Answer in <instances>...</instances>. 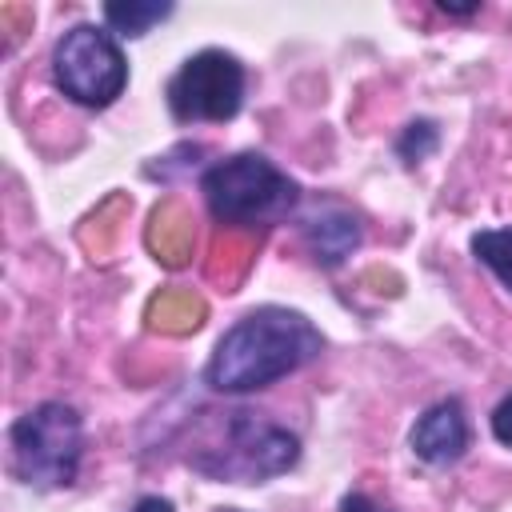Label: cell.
<instances>
[{"label":"cell","mask_w":512,"mask_h":512,"mask_svg":"<svg viewBox=\"0 0 512 512\" xmlns=\"http://www.w3.org/2000/svg\"><path fill=\"white\" fill-rule=\"evenodd\" d=\"M320 348H324L320 332L300 312L256 308L220 336L204 376L216 392L240 396V392L268 388L272 380L312 364Z\"/></svg>","instance_id":"1"},{"label":"cell","mask_w":512,"mask_h":512,"mask_svg":"<svg viewBox=\"0 0 512 512\" xmlns=\"http://www.w3.org/2000/svg\"><path fill=\"white\" fill-rule=\"evenodd\" d=\"M300 444L288 428H276L268 420H256L252 412H224L220 440L200 444L188 452V464L216 480L236 484H260L268 476H280L296 464Z\"/></svg>","instance_id":"2"},{"label":"cell","mask_w":512,"mask_h":512,"mask_svg":"<svg viewBox=\"0 0 512 512\" xmlns=\"http://www.w3.org/2000/svg\"><path fill=\"white\" fill-rule=\"evenodd\" d=\"M200 188H204L208 212L220 224H232V228L272 224L300 196L296 184L272 160H264L256 152H240L232 160H220L216 168L204 172Z\"/></svg>","instance_id":"3"},{"label":"cell","mask_w":512,"mask_h":512,"mask_svg":"<svg viewBox=\"0 0 512 512\" xmlns=\"http://www.w3.org/2000/svg\"><path fill=\"white\" fill-rule=\"evenodd\" d=\"M12 468L24 484L32 488H68L80 472V456H84V428L76 408L68 404H36L28 408L12 432Z\"/></svg>","instance_id":"4"},{"label":"cell","mask_w":512,"mask_h":512,"mask_svg":"<svg viewBox=\"0 0 512 512\" xmlns=\"http://www.w3.org/2000/svg\"><path fill=\"white\" fill-rule=\"evenodd\" d=\"M52 72L60 92L88 108L112 104L128 84V64L120 44L112 40V32L96 24H76L72 32H64L52 56Z\"/></svg>","instance_id":"5"},{"label":"cell","mask_w":512,"mask_h":512,"mask_svg":"<svg viewBox=\"0 0 512 512\" xmlns=\"http://www.w3.org/2000/svg\"><path fill=\"white\" fill-rule=\"evenodd\" d=\"M244 104V68L236 56L208 48L184 60L168 84V108L176 120H232Z\"/></svg>","instance_id":"6"},{"label":"cell","mask_w":512,"mask_h":512,"mask_svg":"<svg viewBox=\"0 0 512 512\" xmlns=\"http://www.w3.org/2000/svg\"><path fill=\"white\" fill-rule=\"evenodd\" d=\"M468 448V420H464V408L460 400H440L432 404L416 428H412V452L424 460V464H456Z\"/></svg>","instance_id":"7"},{"label":"cell","mask_w":512,"mask_h":512,"mask_svg":"<svg viewBox=\"0 0 512 512\" xmlns=\"http://www.w3.org/2000/svg\"><path fill=\"white\" fill-rule=\"evenodd\" d=\"M192 244H196L192 216L184 212L180 200H164L152 212V224H148V248H152V256L160 264H168V268H180L192 256Z\"/></svg>","instance_id":"8"},{"label":"cell","mask_w":512,"mask_h":512,"mask_svg":"<svg viewBox=\"0 0 512 512\" xmlns=\"http://www.w3.org/2000/svg\"><path fill=\"white\" fill-rule=\"evenodd\" d=\"M304 240H308L312 256L324 268H332L344 256H352V248H360V224H356V216H348L340 208H324L304 220Z\"/></svg>","instance_id":"9"},{"label":"cell","mask_w":512,"mask_h":512,"mask_svg":"<svg viewBox=\"0 0 512 512\" xmlns=\"http://www.w3.org/2000/svg\"><path fill=\"white\" fill-rule=\"evenodd\" d=\"M148 324L156 332H168V336H184V332H196L204 324V300L196 292H180V288H168L160 296L148 300Z\"/></svg>","instance_id":"10"},{"label":"cell","mask_w":512,"mask_h":512,"mask_svg":"<svg viewBox=\"0 0 512 512\" xmlns=\"http://www.w3.org/2000/svg\"><path fill=\"white\" fill-rule=\"evenodd\" d=\"M164 16H172V4H156V0H112L104 4V20L120 32V36H144L152 24H160Z\"/></svg>","instance_id":"11"},{"label":"cell","mask_w":512,"mask_h":512,"mask_svg":"<svg viewBox=\"0 0 512 512\" xmlns=\"http://www.w3.org/2000/svg\"><path fill=\"white\" fill-rule=\"evenodd\" d=\"M472 252L480 264H488L504 288H512V228H488L472 236Z\"/></svg>","instance_id":"12"},{"label":"cell","mask_w":512,"mask_h":512,"mask_svg":"<svg viewBox=\"0 0 512 512\" xmlns=\"http://www.w3.org/2000/svg\"><path fill=\"white\" fill-rule=\"evenodd\" d=\"M432 148H436V128H432L428 120L408 124V132H404V140H400V156H404L408 164H416V160H424Z\"/></svg>","instance_id":"13"},{"label":"cell","mask_w":512,"mask_h":512,"mask_svg":"<svg viewBox=\"0 0 512 512\" xmlns=\"http://www.w3.org/2000/svg\"><path fill=\"white\" fill-rule=\"evenodd\" d=\"M492 432H496L500 444L512 448V396H504V400L496 404V412H492Z\"/></svg>","instance_id":"14"},{"label":"cell","mask_w":512,"mask_h":512,"mask_svg":"<svg viewBox=\"0 0 512 512\" xmlns=\"http://www.w3.org/2000/svg\"><path fill=\"white\" fill-rule=\"evenodd\" d=\"M340 512H384V508H376L368 496H360V492H348L344 500H340Z\"/></svg>","instance_id":"15"},{"label":"cell","mask_w":512,"mask_h":512,"mask_svg":"<svg viewBox=\"0 0 512 512\" xmlns=\"http://www.w3.org/2000/svg\"><path fill=\"white\" fill-rule=\"evenodd\" d=\"M132 512H172V504H168L164 496H144V500H140Z\"/></svg>","instance_id":"16"},{"label":"cell","mask_w":512,"mask_h":512,"mask_svg":"<svg viewBox=\"0 0 512 512\" xmlns=\"http://www.w3.org/2000/svg\"><path fill=\"white\" fill-rule=\"evenodd\" d=\"M440 12H448V16H472V12H480V4H448V0H440Z\"/></svg>","instance_id":"17"},{"label":"cell","mask_w":512,"mask_h":512,"mask_svg":"<svg viewBox=\"0 0 512 512\" xmlns=\"http://www.w3.org/2000/svg\"><path fill=\"white\" fill-rule=\"evenodd\" d=\"M228 512H236V508H228Z\"/></svg>","instance_id":"18"}]
</instances>
